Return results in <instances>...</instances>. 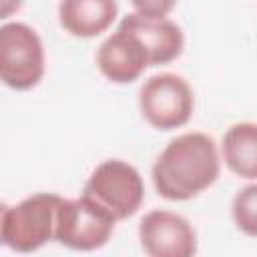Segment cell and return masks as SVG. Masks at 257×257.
Here are the masks:
<instances>
[{"label": "cell", "instance_id": "obj_1", "mask_svg": "<svg viewBox=\"0 0 257 257\" xmlns=\"http://www.w3.org/2000/svg\"><path fill=\"white\" fill-rule=\"evenodd\" d=\"M221 173L217 143L199 131L171 139L153 163L151 177L159 197L167 201H189L207 191Z\"/></svg>", "mask_w": 257, "mask_h": 257}, {"label": "cell", "instance_id": "obj_2", "mask_svg": "<svg viewBox=\"0 0 257 257\" xmlns=\"http://www.w3.org/2000/svg\"><path fill=\"white\" fill-rule=\"evenodd\" d=\"M60 199L56 193H34L16 205H4L0 219L2 245L16 253H32L54 241Z\"/></svg>", "mask_w": 257, "mask_h": 257}, {"label": "cell", "instance_id": "obj_3", "mask_svg": "<svg viewBox=\"0 0 257 257\" xmlns=\"http://www.w3.org/2000/svg\"><path fill=\"white\" fill-rule=\"evenodd\" d=\"M46 70L44 44L26 22L0 26V78L12 90H32Z\"/></svg>", "mask_w": 257, "mask_h": 257}, {"label": "cell", "instance_id": "obj_4", "mask_svg": "<svg viewBox=\"0 0 257 257\" xmlns=\"http://www.w3.org/2000/svg\"><path fill=\"white\" fill-rule=\"evenodd\" d=\"M82 195L100 205L116 221H124L141 209L145 183L135 165L122 159H106L92 169Z\"/></svg>", "mask_w": 257, "mask_h": 257}, {"label": "cell", "instance_id": "obj_5", "mask_svg": "<svg viewBox=\"0 0 257 257\" xmlns=\"http://www.w3.org/2000/svg\"><path fill=\"white\" fill-rule=\"evenodd\" d=\"M139 108L143 118L153 128L175 131L191 120L195 94L183 76L175 72H159L141 84Z\"/></svg>", "mask_w": 257, "mask_h": 257}, {"label": "cell", "instance_id": "obj_6", "mask_svg": "<svg viewBox=\"0 0 257 257\" xmlns=\"http://www.w3.org/2000/svg\"><path fill=\"white\" fill-rule=\"evenodd\" d=\"M114 225L116 219L84 195L60 199L54 241L72 251H96L110 241Z\"/></svg>", "mask_w": 257, "mask_h": 257}, {"label": "cell", "instance_id": "obj_7", "mask_svg": "<svg viewBox=\"0 0 257 257\" xmlns=\"http://www.w3.org/2000/svg\"><path fill=\"white\" fill-rule=\"evenodd\" d=\"M139 241L149 257H191L197 253V231L191 221L167 209L145 213L139 223Z\"/></svg>", "mask_w": 257, "mask_h": 257}, {"label": "cell", "instance_id": "obj_8", "mask_svg": "<svg viewBox=\"0 0 257 257\" xmlns=\"http://www.w3.org/2000/svg\"><path fill=\"white\" fill-rule=\"evenodd\" d=\"M96 66L108 82L131 84L151 66V56L135 32L118 26L100 42L96 50Z\"/></svg>", "mask_w": 257, "mask_h": 257}, {"label": "cell", "instance_id": "obj_9", "mask_svg": "<svg viewBox=\"0 0 257 257\" xmlns=\"http://www.w3.org/2000/svg\"><path fill=\"white\" fill-rule=\"evenodd\" d=\"M118 26L135 32L143 40L151 56V66L169 64L177 60L185 48V36L181 26L169 16L151 18L131 12L118 22Z\"/></svg>", "mask_w": 257, "mask_h": 257}, {"label": "cell", "instance_id": "obj_10", "mask_svg": "<svg viewBox=\"0 0 257 257\" xmlns=\"http://www.w3.org/2000/svg\"><path fill=\"white\" fill-rule=\"evenodd\" d=\"M116 16V0H60L58 4V22L74 38H94L106 32Z\"/></svg>", "mask_w": 257, "mask_h": 257}, {"label": "cell", "instance_id": "obj_11", "mask_svg": "<svg viewBox=\"0 0 257 257\" xmlns=\"http://www.w3.org/2000/svg\"><path fill=\"white\" fill-rule=\"evenodd\" d=\"M221 159L233 175L257 181V122L231 124L221 139Z\"/></svg>", "mask_w": 257, "mask_h": 257}, {"label": "cell", "instance_id": "obj_12", "mask_svg": "<svg viewBox=\"0 0 257 257\" xmlns=\"http://www.w3.org/2000/svg\"><path fill=\"white\" fill-rule=\"evenodd\" d=\"M231 217L243 235L257 237V183L245 185L235 193L231 201Z\"/></svg>", "mask_w": 257, "mask_h": 257}, {"label": "cell", "instance_id": "obj_13", "mask_svg": "<svg viewBox=\"0 0 257 257\" xmlns=\"http://www.w3.org/2000/svg\"><path fill=\"white\" fill-rule=\"evenodd\" d=\"M137 14L151 16V18H163L173 12L177 6V0H131Z\"/></svg>", "mask_w": 257, "mask_h": 257}, {"label": "cell", "instance_id": "obj_14", "mask_svg": "<svg viewBox=\"0 0 257 257\" xmlns=\"http://www.w3.org/2000/svg\"><path fill=\"white\" fill-rule=\"evenodd\" d=\"M24 0H0V18L8 20L12 14H16L22 8Z\"/></svg>", "mask_w": 257, "mask_h": 257}]
</instances>
